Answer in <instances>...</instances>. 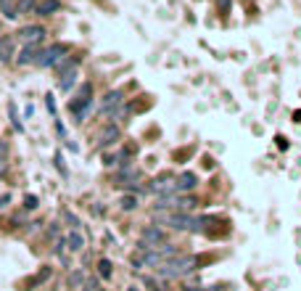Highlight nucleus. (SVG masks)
<instances>
[{
  "instance_id": "f257e3e1",
  "label": "nucleus",
  "mask_w": 301,
  "mask_h": 291,
  "mask_svg": "<svg viewBox=\"0 0 301 291\" xmlns=\"http://www.w3.org/2000/svg\"><path fill=\"white\" fill-rule=\"evenodd\" d=\"M198 270V257L196 254H177L172 259L162 262V265L156 267V278L162 280H174V278H185Z\"/></svg>"
},
{
  "instance_id": "f03ea898",
  "label": "nucleus",
  "mask_w": 301,
  "mask_h": 291,
  "mask_svg": "<svg viewBox=\"0 0 301 291\" xmlns=\"http://www.w3.org/2000/svg\"><path fill=\"white\" fill-rule=\"evenodd\" d=\"M92 103H96V98H92V82H82L80 90H77V96L69 101V111H72L74 122H82L84 117H88L90 109H92Z\"/></svg>"
},
{
  "instance_id": "7ed1b4c3",
  "label": "nucleus",
  "mask_w": 301,
  "mask_h": 291,
  "mask_svg": "<svg viewBox=\"0 0 301 291\" xmlns=\"http://www.w3.org/2000/svg\"><path fill=\"white\" fill-rule=\"evenodd\" d=\"M64 56H69V45H64V43L45 45L40 61H37V67H40V69H50V67H56V64L64 59Z\"/></svg>"
},
{
  "instance_id": "20e7f679",
  "label": "nucleus",
  "mask_w": 301,
  "mask_h": 291,
  "mask_svg": "<svg viewBox=\"0 0 301 291\" xmlns=\"http://www.w3.org/2000/svg\"><path fill=\"white\" fill-rule=\"evenodd\" d=\"M42 48H45V43H26V45L18 48L14 61L18 67H37V61H40V56H42Z\"/></svg>"
},
{
  "instance_id": "39448f33",
  "label": "nucleus",
  "mask_w": 301,
  "mask_h": 291,
  "mask_svg": "<svg viewBox=\"0 0 301 291\" xmlns=\"http://www.w3.org/2000/svg\"><path fill=\"white\" fill-rule=\"evenodd\" d=\"M45 27L42 24H24V27H18V32L14 35L22 45H26V43H45Z\"/></svg>"
},
{
  "instance_id": "423d86ee",
  "label": "nucleus",
  "mask_w": 301,
  "mask_h": 291,
  "mask_svg": "<svg viewBox=\"0 0 301 291\" xmlns=\"http://www.w3.org/2000/svg\"><path fill=\"white\" fill-rule=\"evenodd\" d=\"M146 188L150 193H156V196H164V193H177V177L174 175H158L154 177Z\"/></svg>"
},
{
  "instance_id": "0eeeda50",
  "label": "nucleus",
  "mask_w": 301,
  "mask_h": 291,
  "mask_svg": "<svg viewBox=\"0 0 301 291\" xmlns=\"http://www.w3.org/2000/svg\"><path fill=\"white\" fill-rule=\"evenodd\" d=\"M122 101H124V93H122V90H108L106 96L100 98V106H98L100 117H111L122 106Z\"/></svg>"
},
{
  "instance_id": "6e6552de",
  "label": "nucleus",
  "mask_w": 301,
  "mask_h": 291,
  "mask_svg": "<svg viewBox=\"0 0 301 291\" xmlns=\"http://www.w3.org/2000/svg\"><path fill=\"white\" fill-rule=\"evenodd\" d=\"M122 138V130H119V125H114V122H106V125L100 127V133H98V148H111L116 143V140Z\"/></svg>"
},
{
  "instance_id": "1a4fd4ad",
  "label": "nucleus",
  "mask_w": 301,
  "mask_h": 291,
  "mask_svg": "<svg viewBox=\"0 0 301 291\" xmlns=\"http://www.w3.org/2000/svg\"><path fill=\"white\" fill-rule=\"evenodd\" d=\"M166 236H164V230L158 228V225H146L143 230H140V243H146L148 249H154L158 246V243H164Z\"/></svg>"
},
{
  "instance_id": "9d476101",
  "label": "nucleus",
  "mask_w": 301,
  "mask_h": 291,
  "mask_svg": "<svg viewBox=\"0 0 301 291\" xmlns=\"http://www.w3.org/2000/svg\"><path fill=\"white\" fill-rule=\"evenodd\" d=\"M16 59V37L0 35V64H11Z\"/></svg>"
},
{
  "instance_id": "9b49d317",
  "label": "nucleus",
  "mask_w": 301,
  "mask_h": 291,
  "mask_svg": "<svg viewBox=\"0 0 301 291\" xmlns=\"http://www.w3.org/2000/svg\"><path fill=\"white\" fill-rule=\"evenodd\" d=\"M80 61H82V59H80L77 53H69V56H64V59L56 64L53 69H56V74H58V77H64V74H69V72L77 69V67H80Z\"/></svg>"
},
{
  "instance_id": "f8f14e48",
  "label": "nucleus",
  "mask_w": 301,
  "mask_h": 291,
  "mask_svg": "<svg viewBox=\"0 0 301 291\" xmlns=\"http://www.w3.org/2000/svg\"><path fill=\"white\" fill-rule=\"evenodd\" d=\"M198 185V175L196 172H180L177 175V193H190Z\"/></svg>"
},
{
  "instance_id": "ddd939ff",
  "label": "nucleus",
  "mask_w": 301,
  "mask_h": 291,
  "mask_svg": "<svg viewBox=\"0 0 301 291\" xmlns=\"http://www.w3.org/2000/svg\"><path fill=\"white\" fill-rule=\"evenodd\" d=\"M61 11V0H37L34 16H53Z\"/></svg>"
},
{
  "instance_id": "4468645a",
  "label": "nucleus",
  "mask_w": 301,
  "mask_h": 291,
  "mask_svg": "<svg viewBox=\"0 0 301 291\" xmlns=\"http://www.w3.org/2000/svg\"><path fill=\"white\" fill-rule=\"evenodd\" d=\"M66 249L72 251V254H80V251L84 249V236H82V230H69L66 233Z\"/></svg>"
},
{
  "instance_id": "2eb2a0df",
  "label": "nucleus",
  "mask_w": 301,
  "mask_h": 291,
  "mask_svg": "<svg viewBox=\"0 0 301 291\" xmlns=\"http://www.w3.org/2000/svg\"><path fill=\"white\" fill-rule=\"evenodd\" d=\"M138 206H140L138 193H124V196L119 199V209H122V212H135Z\"/></svg>"
},
{
  "instance_id": "dca6fc26",
  "label": "nucleus",
  "mask_w": 301,
  "mask_h": 291,
  "mask_svg": "<svg viewBox=\"0 0 301 291\" xmlns=\"http://www.w3.org/2000/svg\"><path fill=\"white\" fill-rule=\"evenodd\" d=\"M77 77H80V69H74L69 74H64V77H58V90L61 93H69L74 88V82H77Z\"/></svg>"
},
{
  "instance_id": "f3484780",
  "label": "nucleus",
  "mask_w": 301,
  "mask_h": 291,
  "mask_svg": "<svg viewBox=\"0 0 301 291\" xmlns=\"http://www.w3.org/2000/svg\"><path fill=\"white\" fill-rule=\"evenodd\" d=\"M0 14H3V19H8V22H16V19H18L16 0H0Z\"/></svg>"
},
{
  "instance_id": "a211bd4d",
  "label": "nucleus",
  "mask_w": 301,
  "mask_h": 291,
  "mask_svg": "<svg viewBox=\"0 0 301 291\" xmlns=\"http://www.w3.org/2000/svg\"><path fill=\"white\" fill-rule=\"evenodd\" d=\"M111 275H114V265H111V259L100 257L98 259V278L100 280H111Z\"/></svg>"
},
{
  "instance_id": "6ab92c4d",
  "label": "nucleus",
  "mask_w": 301,
  "mask_h": 291,
  "mask_svg": "<svg viewBox=\"0 0 301 291\" xmlns=\"http://www.w3.org/2000/svg\"><path fill=\"white\" fill-rule=\"evenodd\" d=\"M37 0H16V14L18 16H34Z\"/></svg>"
},
{
  "instance_id": "aec40b11",
  "label": "nucleus",
  "mask_w": 301,
  "mask_h": 291,
  "mask_svg": "<svg viewBox=\"0 0 301 291\" xmlns=\"http://www.w3.org/2000/svg\"><path fill=\"white\" fill-rule=\"evenodd\" d=\"M84 270H72L69 273V288H82V283H84Z\"/></svg>"
},
{
  "instance_id": "412c9836",
  "label": "nucleus",
  "mask_w": 301,
  "mask_h": 291,
  "mask_svg": "<svg viewBox=\"0 0 301 291\" xmlns=\"http://www.w3.org/2000/svg\"><path fill=\"white\" fill-rule=\"evenodd\" d=\"M82 291H103L100 288V278L98 275H88V278H84V283H82Z\"/></svg>"
},
{
  "instance_id": "4be33fe9",
  "label": "nucleus",
  "mask_w": 301,
  "mask_h": 291,
  "mask_svg": "<svg viewBox=\"0 0 301 291\" xmlns=\"http://www.w3.org/2000/svg\"><path fill=\"white\" fill-rule=\"evenodd\" d=\"M50 251H53L56 257H61L64 251H66V236H58V238H56V241H53V249H50Z\"/></svg>"
},
{
  "instance_id": "5701e85b",
  "label": "nucleus",
  "mask_w": 301,
  "mask_h": 291,
  "mask_svg": "<svg viewBox=\"0 0 301 291\" xmlns=\"http://www.w3.org/2000/svg\"><path fill=\"white\" fill-rule=\"evenodd\" d=\"M8 111H11V122H14V127L18 130V133H24V122L18 119V114H16V103H11V106H8Z\"/></svg>"
},
{
  "instance_id": "b1692460",
  "label": "nucleus",
  "mask_w": 301,
  "mask_h": 291,
  "mask_svg": "<svg viewBox=\"0 0 301 291\" xmlns=\"http://www.w3.org/2000/svg\"><path fill=\"white\" fill-rule=\"evenodd\" d=\"M37 206H40V199H37L34 193H26V196H24V209L32 212V209H37Z\"/></svg>"
},
{
  "instance_id": "393cba45",
  "label": "nucleus",
  "mask_w": 301,
  "mask_h": 291,
  "mask_svg": "<svg viewBox=\"0 0 301 291\" xmlns=\"http://www.w3.org/2000/svg\"><path fill=\"white\" fill-rule=\"evenodd\" d=\"M217 11H220L222 16H230V11H232V0H217Z\"/></svg>"
},
{
  "instance_id": "a878e982",
  "label": "nucleus",
  "mask_w": 301,
  "mask_h": 291,
  "mask_svg": "<svg viewBox=\"0 0 301 291\" xmlns=\"http://www.w3.org/2000/svg\"><path fill=\"white\" fill-rule=\"evenodd\" d=\"M64 220L69 222V228H72V230H77V228H80V220H77V214H72L69 209H64Z\"/></svg>"
},
{
  "instance_id": "bb28decb",
  "label": "nucleus",
  "mask_w": 301,
  "mask_h": 291,
  "mask_svg": "<svg viewBox=\"0 0 301 291\" xmlns=\"http://www.w3.org/2000/svg\"><path fill=\"white\" fill-rule=\"evenodd\" d=\"M45 233H48V236L56 241V238L61 236V222H50V225H48V230H45Z\"/></svg>"
},
{
  "instance_id": "cd10ccee",
  "label": "nucleus",
  "mask_w": 301,
  "mask_h": 291,
  "mask_svg": "<svg viewBox=\"0 0 301 291\" xmlns=\"http://www.w3.org/2000/svg\"><path fill=\"white\" fill-rule=\"evenodd\" d=\"M11 199H14V196H11V193H3V196H0V212H3V209H6V206H8V204H11Z\"/></svg>"
},
{
  "instance_id": "c85d7f7f",
  "label": "nucleus",
  "mask_w": 301,
  "mask_h": 291,
  "mask_svg": "<svg viewBox=\"0 0 301 291\" xmlns=\"http://www.w3.org/2000/svg\"><path fill=\"white\" fill-rule=\"evenodd\" d=\"M8 151H11V148H8V143L0 138V156H8Z\"/></svg>"
},
{
  "instance_id": "c756f323",
  "label": "nucleus",
  "mask_w": 301,
  "mask_h": 291,
  "mask_svg": "<svg viewBox=\"0 0 301 291\" xmlns=\"http://www.w3.org/2000/svg\"><path fill=\"white\" fill-rule=\"evenodd\" d=\"M8 170V156H0V175H6Z\"/></svg>"
},
{
  "instance_id": "7c9ffc66",
  "label": "nucleus",
  "mask_w": 301,
  "mask_h": 291,
  "mask_svg": "<svg viewBox=\"0 0 301 291\" xmlns=\"http://www.w3.org/2000/svg\"><path fill=\"white\" fill-rule=\"evenodd\" d=\"M45 103H48L50 114H56V103H53V96H45Z\"/></svg>"
},
{
  "instance_id": "2f4dec72",
  "label": "nucleus",
  "mask_w": 301,
  "mask_h": 291,
  "mask_svg": "<svg viewBox=\"0 0 301 291\" xmlns=\"http://www.w3.org/2000/svg\"><path fill=\"white\" fill-rule=\"evenodd\" d=\"M127 291H140V286H130Z\"/></svg>"
},
{
  "instance_id": "473e14b6",
  "label": "nucleus",
  "mask_w": 301,
  "mask_h": 291,
  "mask_svg": "<svg viewBox=\"0 0 301 291\" xmlns=\"http://www.w3.org/2000/svg\"><path fill=\"white\" fill-rule=\"evenodd\" d=\"M185 291H206V288H185Z\"/></svg>"
}]
</instances>
